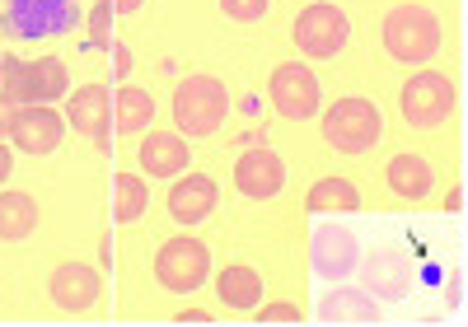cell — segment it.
Masks as SVG:
<instances>
[{
  "label": "cell",
  "mask_w": 468,
  "mask_h": 327,
  "mask_svg": "<svg viewBox=\"0 0 468 327\" xmlns=\"http://www.w3.org/2000/svg\"><path fill=\"white\" fill-rule=\"evenodd\" d=\"M70 90L66 79V66L57 57H37V61H19V57H5L0 61V99L10 108L19 103H52Z\"/></svg>",
  "instance_id": "cell-1"
},
{
  "label": "cell",
  "mask_w": 468,
  "mask_h": 327,
  "mask_svg": "<svg viewBox=\"0 0 468 327\" xmlns=\"http://www.w3.org/2000/svg\"><path fill=\"white\" fill-rule=\"evenodd\" d=\"M80 24L75 0H5L0 10V33L15 43H37V37H61Z\"/></svg>",
  "instance_id": "cell-2"
},
{
  "label": "cell",
  "mask_w": 468,
  "mask_h": 327,
  "mask_svg": "<svg viewBox=\"0 0 468 327\" xmlns=\"http://www.w3.org/2000/svg\"><path fill=\"white\" fill-rule=\"evenodd\" d=\"M229 112V94L216 75H187L174 90V121L183 136H211Z\"/></svg>",
  "instance_id": "cell-3"
},
{
  "label": "cell",
  "mask_w": 468,
  "mask_h": 327,
  "mask_svg": "<svg viewBox=\"0 0 468 327\" xmlns=\"http://www.w3.org/2000/svg\"><path fill=\"white\" fill-rule=\"evenodd\" d=\"M384 136V117L370 99H337L324 112V141L342 154H366Z\"/></svg>",
  "instance_id": "cell-4"
},
{
  "label": "cell",
  "mask_w": 468,
  "mask_h": 327,
  "mask_svg": "<svg viewBox=\"0 0 468 327\" xmlns=\"http://www.w3.org/2000/svg\"><path fill=\"white\" fill-rule=\"evenodd\" d=\"M384 47L394 61H426L441 47V24L426 5H399L384 15Z\"/></svg>",
  "instance_id": "cell-5"
},
{
  "label": "cell",
  "mask_w": 468,
  "mask_h": 327,
  "mask_svg": "<svg viewBox=\"0 0 468 327\" xmlns=\"http://www.w3.org/2000/svg\"><path fill=\"white\" fill-rule=\"evenodd\" d=\"M207 271H211L207 243L202 238H187V234L169 238L165 248H160V258H154V280H160L165 290H174V295H192L207 280Z\"/></svg>",
  "instance_id": "cell-6"
},
{
  "label": "cell",
  "mask_w": 468,
  "mask_h": 327,
  "mask_svg": "<svg viewBox=\"0 0 468 327\" xmlns=\"http://www.w3.org/2000/svg\"><path fill=\"white\" fill-rule=\"evenodd\" d=\"M346 37H351V24L337 5H328V0H319V5H309L300 19H295V47L304 57H314V61H328L346 47Z\"/></svg>",
  "instance_id": "cell-7"
},
{
  "label": "cell",
  "mask_w": 468,
  "mask_h": 327,
  "mask_svg": "<svg viewBox=\"0 0 468 327\" xmlns=\"http://www.w3.org/2000/svg\"><path fill=\"white\" fill-rule=\"evenodd\" d=\"M454 112V85L441 70H421L403 85V117L408 127H436Z\"/></svg>",
  "instance_id": "cell-8"
},
{
  "label": "cell",
  "mask_w": 468,
  "mask_h": 327,
  "mask_svg": "<svg viewBox=\"0 0 468 327\" xmlns=\"http://www.w3.org/2000/svg\"><path fill=\"white\" fill-rule=\"evenodd\" d=\"M267 94H271V108H277L282 117H300V121L309 112H319V99H324L319 75L309 70V66H300V61H286V66L271 70Z\"/></svg>",
  "instance_id": "cell-9"
},
{
  "label": "cell",
  "mask_w": 468,
  "mask_h": 327,
  "mask_svg": "<svg viewBox=\"0 0 468 327\" xmlns=\"http://www.w3.org/2000/svg\"><path fill=\"white\" fill-rule=\"evenodd\" d=\"M66 136V117L52 112V103H19L10 112V141L15 150H28V154H52Z\"/></svg>",
  "instance_id": "cell-10"
},
{
  "label": "cell",
  "mask_w": 468,
  "mask_h": 327,
  "mask_svg": "<svg viewBox=\"0 0 468 327\" xmlns=\"http://www.w3.org/2000/svg\"><path fill=\"white\" fill-rule=\"evenodd\" d=\"M234 187H239L244 196H253V201H271V196L286 187V164H282V154L267 150V145L244 150L239 164H234Z\"/></svg>",
  "instance_id": "cell-11"
},
{
  "label": "cell",
  "mask_w": 468,
  "mask_h": 327,
  "mask_svg": "<svg viewBox=\"0 0 468 327\" xmlns=\"http://www.w3.org/2000/svg\"><path fill=\"white\" fill-rule=\"evenodd\" d=\"M48 295L61 313H85L99 300V271L85 267V262H61L48 280Z\"/></svg>",
  "instance_id": "cell-12"
},
{
  "label": "cell",
  "mask_w": 468,
  "mask_h": 327,
  "mask_svg": "<svg viewBox=\"0 0 468 327\" xmlns=\"http://www.w3.org/2000/svg\"><path fill=\"white\" fill-rule=\"evenodd\" d=\"M108 117H112V103L103 85H80L66 103V121L75 127V136H90L99 150H108Z\"/></svg>",
  "instance_id": "cell-13"
},
{
  "label": "cell",
  "mask_w": 468,
  "mask_h": 327,
  "mask_svg": "<svg viewBox=\"0 0 468 327\" xmlns=\"http://www.w3.org/2000/svg\"><path fill=\"white\" fill-rule=\"evenodd\" d=\"M356 262H361V243H356V234H351L346 225H319L314 229V271L319 276L337 280Z\"/></svg>",
  "instance_id": "cell-14"
},
{
  "label": "cell",
  "mask_w": 468,
  "mask_h": 327,
  "mask_svg": "<svg viewBox=\"0 0 468 327\" xmlns=\"http://www.w3.org/2000/svg\"><path fill=\"white\" fill-rule=\"evenodd\" d=\"M216 196H220L216 178H207V174H178V183L169 187V216L178 225H197V220H207L216 211Z\"/></svg>",
  "instance_id": "cell-15"
},
{
  "label": "cell",
  "mask_w": 468,
  "mask_h": 327,
  "mask_svg": "<svg viewBox=\"0 0 468 327\" xmlns=\"http://www.w3.org/2000/svg\"><path fill=\"white\" fill-rule=\"evenodd\" d=\"M136 159H141V169H145L150 178H178V174L187 169L192 150H187V141L174 136V132H150V136L141 141Z\"/></svg>",
  "instance_id": "cell-16"
},
{
  "label": "cell",
  "mask_w": 468,
  "mask_h": 327,
  "mask_svg": "<svg viewBox=\"0 0 468 327\" xmlns=\"http://www.w3.org/2000/svg\"><path fill=\"white\" fill-rule=\"evenodd\" d=\"M366 262V276H370V290L384 295V300H403L412 290V262L399 253V248H379L375 258H361Z\"/></svg>",
  "instance_id": "cell-17"
},
{
  "label": "cell",
  "mask_w": 468,
  "mask_h": 327,
  "mask_svg": "<svg viewBox=\"0 0 468 327\" xmlns=\"http://www.w3.org/2000/svg\"><path fill=\"white\" fill-rule=\"evenodd\" d=\"M384 178H388V187H394L403 201H421L426 192H431V164H426L421 154H394L388 159V169H384Z\"/></svg>",
  "instance_id": "cell-18"
},
{
  "label": "cell",
  "mask_w": 468,
  "mask_h": 327,
  "mask_svg": "<svg viewBox=\"0 0 468 327\" xmlns=\"http://www.w3.org/2000/svg\"><path fill=\"white\" fill-rule=\"evenodd\" d=\"M304 211L309 216H351V211H361V192L346 178H324V183L309 187Z\"/></svg>",
  "instance_id": "cell-19"
},
{
  "label": "cell",
  "mask_w": 468,
  "mask_h": 327,
  "mask_svg": "<svg viewBox=\"0 0 468 327\" xmlns=\"http://www.w3.org/2000/svg\"><path fill=\"white\" fill-rule=\"evenodd\" d=\"M319 322H379V304L366 290H328L319 300Z\"/></svg>",
  "instance_id": "cell-20"
},
{
  "label": "cell",
  "mask_w": 468,
  "mask_h": 327,
  "mask_svg": "<svg viewBox=\"0 0 468 327\" xmlns=\"http://www.w3.org/2000/svg\"><path fill=\"white\" fill-rule=\"evenodd\" d=\"M216 295L229 304V309H258L262 300V276L253 267H225L216 276Z\"/></svg>",
  "instance_id": "cell-21"
},
{
  "label": "cell",
  "mask_w": 468,
  "mask_h": 327,
  "mask_svg": "<svg viewBox=\"0 0 468 327\" xmlns=\"http://www.w3.org/2000/svg\"><path fill=\"white\" fill-rule=\"evenodd\" d=\"M37 225V201L28 192H0V238H28Z\"/></svg>",
  "instance_id": "cell-22"
},
{
  "label": "cell",
  "mask_w": 468,
  "mask_h": 327,
  "mask_svg": "<svg viewBox=\"0 0 468 327\" xmlns=\"http://www.w3.org/2000/svg\"><path fill=\"white\" fill-rule=\"evenodd\" d=\"M112 112H117V132L136 136V132H145L150 121H154V99H150V90H141V85H122V90H117Z\"/></svg>",
  "instance_id": "cell-23"
},
{
  "label": "cell",
  "mask_w": 468,
  "mask_h": 327,
  "mask_svg": "<svg viewBox=\"0 0 468 327\" xmlns=\"http://www.w3.org/2000/svg\"><path fill=\"white\" fill-rule=\"evenodd\" d=\"M145 211H150V187H145V178L117 174V178H112V220H117V225H132V220H141Z\"/></svg>",
  "instance_id": "cell-24"
},
{
  "label": "cell",
  "mask_w": 468,
  "mask_h": 327,
  "mask_svg": "<svg viewBox=\"0 0 468 327\" xmlns=\"http://www.w3.org/2000/svg\"><path fill=\"white\" fill-rule=\"evenodd\" d=\"M220 10L229 19H239V24H253V19H262L271 10V0H220Z\"/></svg>",
  "instance_id": "cell-25"
},
{
  "label": "cell",
  "mask_w": 468,
  "mask_h": 327,
  "mask_svg": "<svg viewBox=\"0 0 468 327\" xmlns=\"http://www.w3.org/2000/svg\"><path fill=\"white\" fill-rule=\"evenodd\" d=\"M108 19H112V0H99V10L90 15V33L99 47H108Z\"/></svg>",
  "instance_id": "cell-26"
},
{
  "label": "cell",
  "mask_w": 468,
  "mask_h": 327,
  "mask_svg": "<svg viewBox=\"0 0 468 327\" xmlns=\"http://www.w3.org/2000/svg\"><path fill=\"white\" fill-rule=\"evenodd\" d=\"M258 322H300V309L295 304H267V309H258Z\"/></svg>",
  "instance_id": "cell-27"
},
{
  "label": "cell",
  "mask_w": 468,
  "mask_h": 327,
  "mask_svg": "<svg viewBox=\"0 0 468 327\" xmlns=\"http://www.w3.org/2000/svg\"><path fill=\"white\" fill-rule=\"evenodd\" d=\"M174 322H211V313H202V309H183V313H174Z\"/></svg>",
  "instance_id": "cell-28"
},
{
  "label": "cell",
  "mask_w": 468,
  "mask_h": 327,
  "mask_svg": "<svg viewBox=\"0 0 468 327\" xmlns=\"http://www.w3.org/2000/svg\"><path fill=\"white\" fill-rule=\"evenodd\" d=\"M10 169H15V154H10L5 145H0V183H5V178H10Z\"/></svg>",
  "instance_id": "cell-29"
},
{
  "label": "cell",
  "mask_w": 468,
  "mask_h": 327,
  "mask_svg": "<svg viewBox=\"0 0 468 327\" xmlns=\"http://www.w3.org/2000/svg\"><path fill=\"white\" fill-rule=\"evenodd\" d=\"M141 5H145V0H112V10H117V15H136Z\"/></svg>",
  "instance_id": "cell-30"
},
{
  "label": "cell",
  "mask_w": 468,
  "mask_h": 327,
  "mask_svg": "<svg viewBox=\"0 0 468 327\" xmlns=\"http://www.w3.org/2000/svg\"><path fill=\"white\" fill-rule=\"evenodd\" d=\"M10 112H15V108L0 99V136H10Z\"/></svg>",
  "instance_id": "cell-31"
},
{
  "label": "cell",
  "mask_w": 468,
  "mask_h": 327,
  "mask_svg": "<svg viewBox=\"0 0 468 327\" xmlns=\"http://www.w3.org/2000/svg\"><path fill=\"white\" fill-rule=\"evenodd\" d=\"M0 61H5V57H0Z\"/></svg>",
  "instance_id": "cell-32"
}]
</instances>
